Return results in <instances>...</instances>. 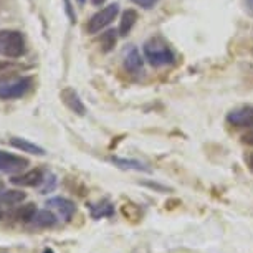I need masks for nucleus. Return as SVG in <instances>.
Returning <instances> with one entry per match:
<instances>
[{
	"label": "nucleus",
	"mask_w": 253,
	"mask_h": 253,
	"mask_svg": "<svg viewBox=\"0 0 253 253\" xmlns=\"http://www.w3.org/2000/svg\"><path fill=\"white\" fill-rule=\"evenodd\" d=\"M76 2H78L80 5H84V2H86V0H76Z\"/></svg>",
	"instance_id": "nucleus-27"
},
{
	"label": "nucleus",
	"mask_w": 253,
	"mask_h": 253,
	"mask_svg": "<svg viewBox=\"0 0 253 253\" xmlns=\"http://www.w3.org/2000/svg\"><path fill=\"white\" fill-rule=\"evenodd\" d=\"M119 13V5L118 3H111V5L101 8L99 12H96L94 15L88 20L86 30L88 33H99L103 28H106Z\"/></svg>",
	"instance_id": "nucleus-4"
},
{
	"label": "nucleus",
	"mask_w": 253,
	"mask_h": 253,
	"mask_svg": "<svg viewBox=\"0 0 253 253\" xmlns=\"http://www.w3.org/2000/svg\"><path fill=\"white\" fill-rule=\"evenodd\" d=\"M111 162L114 166H118L119 169L124 170H137V172H151V167H147L144 162L136 161V159H123V157H113Z\"/></svg>",
	"instance_id": "nucleus-15"
},
{
	"label": "nucleus",
	"mask_w": 253,
	"mask_h": 253,
	"mask_svg": "<svg viewBox=\"0 0 253 253\" xmlns=\"http://www.w3.org/2000/svg\"><path fill=\"white\" fill-rule=\"evenodd\" d=\"M243 159H245V164L250 169V172H253V152H247Z\"/></svg>",
	"instance_id": "nucleus-22"
},
{
	"label": "nucleus",
	"mask_w": 253,
	"mask_h": 253,
	"mask_svg": "<svg viewBox=\"0 0 253 253\" xmlns=\"http://www.w3.org/2000/svg\"><path fill=\"white\" fill-rule=\"evenodd\" d=\"M88 209H89V215L94 220H101V218H109L114 215V205L108 199H101L98 202L88 204Z\"/></svg>",
	"instance_id": "nucleus-10"
},
{
	"label": "nucleus",
	"mask_w": 253,
	"mask_h": 253,
	"mask_svg": "<svg viewBox=\"0 0 253 253\" xmlns=\"http://www.w3.org/2000/svg\"><path fill=\"white\" fill-rule=\"evenodd\" d=\"M56 222H58V218H56V215L51 210L42 209V210H37V213L33 215L30 223L38 228H51L56 225Z\"/></svg>",
	"instance_id": "nucleus-12"
},
{
	"label": "nucleus",
	"mask_w": 253,
	"mask_h": 253,
	"mask_svg": "<svg viewBox=\"0 0 253 253\" xmlns=\"http://www.w3.org/2000/svg\"><path fill=\"white\" fill-rule=\"evenodd\" d=\"M137 22V12L134 8H127V10L123 12L121 20H119V27H118V33L121 37L129 35V32L132 30V27L136 25Z\"/></svg>",
	"instance_id": "nucleus-14"
},
{
	"label": "nucleus",
	"mask_w": 253,
	"mask_h": 253,
	"mask_svg": "<svg viewBox=\"0 0 253 253\" xmlns=\"http://www.w3.org/2000/svg\"><path fill=\"white\" fill-rule=\"evenodd\" d=\"M60 99L71 113L78 114V116H84L86 114V106L81 101L80 94L75 91L73 88H63L60 91Z\"/></svg>",
	"instance_id": "nucleus-9"
},
{
	"label": "nucleus",
	"mask_w": 253,
	"mask_h": 253,
	"mask_svg": "<svg viewBox=\"0 0 253 253\" xmlns=\"http://www.w3.org/2000/svg\"><path fill=\"white\" fill-rule=\"evenodd\" d=\"M46 205H48L50 209L56 210V213L61 217V220L63 222H70L76 213L75 202L70 199H66V197H51V199H48Z\"/></svg>",
	"instance_id": "nucleus-6"
},
{
	"label": "nucleus",
	"mask_w": 253,
	"mask_h": 253,
	"mask_svg": "<svg viewBox=\"0 0 253 253\" xmlns=\"http://www.w3.org/2000/svg\"><path fill=\"white\" fill-rule=\"evenodd\" d=\"M56 187V177L53 174H46V177L43 180L40 187V194H48V192H53Z\"/></svg>",
	"instance_id": "nucleus-19"
},
{
	"label": "nucleus",
	"mask_w": 253,
	"mask_h": 253,
	"mask_svg": "<svg viewBox=\"0 0 253 253\" xmlns=\"http://www.w3.org/2000/svg\"><path fill=\"white\" fill-rule=\"evenodd\" d=\"M28 164H30V162H28V159H25V157L0 149V172L17 174V172H22L23 169H27Z\"/></svg>",
	"instance_id": "nucleus-5"
},
{
	"label": "nucleus",
	"mask_w": 253,
	"mask_h": 253,
	"mask_svg": "<svg viewBox=\"0 0 253 253\" xmlns=\"http://www.w3.org/2000/svg\"><path fill=\"white\" fill-rule=\"evenodd\" d=\"M33 88V76H15L0 81V99H18Z\"/></svg>",
	"instance_id": "nucleus-3"
},
{
	"label": "nucleus",
	"mask_w": 253,
	"mask_h": 253,
	"mask_svg": "<svg viewBox=\"0 0 253 253\" xmlns=\"http://www.w3.org/2000/svg\"><path fill=\"white\" fill-rule=\"evenodd\" d=\"M45 177L46 172L38 167V169H32L22 175H15V177L10 179V182L13 185H18V187H40L43 184Z\"/></svg>",
	"instance_id": "nucleus-7"
},
{
	"label": "nucleus",
	"mask_w": 253,
	"mask_h": 253,
	"mask_svg": "<svg viewBox=\"0 0 253 253\" xmlns=\"http://www.w3.org/2000/svg\"><path fill=\"white\" fill-rule=\"evenodd\" d=\"M118 32L114 30H106L104 33H101L98 38V45H99V50L103 51V53H109L111 50H114V46H116V42H118Z\"/></svg>",
	"instance_id": "nucleus-17"
},
{
	"label": "nucleus",
	"mask_w": 253,
	"mask_h": 253,
	"mask_svg": "<svg viewBox=\"0 0 253 253\" xmlns=\"http://www.w3.org/2000/svg\"><path fill=\"white\" fill-rule=\"evenodd\" d=\"M37 205L35 204H25V205H22V207H18L13 210V213H12V217L15 218L17 222H22V223H30L32 222V218L33 215L37 213Z\"/></svg>",
	"instance_id": "nucleus-16"
},
{
	"label": "nucleus",
	"mask_w": 253,
	"mask_h": 253,
	"mask_svg": "<svg viewBox=\"0 0 253 253\" xmlns=\"http://www.w3.org/2000/svg\"><path fill=\"white\" fill-rule=\"evenodd\" d=\"M43 253H55V252H53V248H45Z\"/></svg>",
	"instance_id": "nucleus-26"
},
{
	"label": "nucleus",
	"mask_w": 253,
	"mask_h": 253,
	"mask_svg": "<svg viewBox=\"0 0 253 253\" xmlns=\"http://www.w3.org/2000/svg\"><path fill=\"white\" fill-rule=\"evenodd\" d=\"M245 5H247V10L248 13L253 17V0H245Z\"/></svg>",
	"instance_id": "nucleus-23"
},
{
	"label": "nucleus",
	"mask_w": 253,
	"mask_h": 253,
	"mask_svg": "<svg viewBox=\"0 0 253 253\" xmlns=\"http://www.w3.org/2000/svg\"><path fill=\"white\" fill-rule=\"evenodd\" d=\"M27 53L25 37L20 30L2 28L0 30V55L5 58L17 60Z\"/></svg>",
	"instance_id": "nucleus-2"
},
{
	"label": "nucleus",
	"mask_w": 253,
	"mask_h": 253,
	"mask_svg": "<svg viewBox=\"0 0 253 253\" xmlns=\"http://www.w3.org/2000/svg\"><path fill=\"white\" fill-rule=\"evenodd\" d=\"M134 5H137V7H141V8H144V10H151L152 7L156 5L159 0H131Z\"/></svg>",
	"instance_id": "nucleus-20"
},
{
	"label": "nucleus",
	"mask_w": 253,
	"mask_h": 253,
	"mask_svg": "<svg viewBox=\"0 0 253 253\" xmlns=\"http://www.w3.org/2000/svg\"><path fill=\"white\" fill-rule=\"evenodd\" d=\"M3 207H5V204H3V200L0 199V218L3 217Z\"/></svg>",
	"instance_id": "nucleus-25"
},
{
	"label": "nucleus",
	"mask_w": 253,
	"mask_h": 253,
	"mask_svg": "<svg viewBox=\"0 0 253 253\" xmlns=\"http://www.w3.org/2000/svg\"><path fill=\"white\" fill-rule=\"evenodd\" d=\"M123 63L126 71H129V73H139V70H142V58H141L139 50L134 48V46L127 48L124 51Z\"/></svg>",
	"instance_id": "nucleus-11"
},
{
	"label": "nucleus",
	"mask_w": 253,
	"mask_h": 253,
	"mask_svg": "<svg viewBox=\"0 0 253 253\" xmlns=\"http://www.w3.org/2000/svg\"><path fill=\"white\" fill-rule=\"evenodd\" d=\"M242 142H243V144L253 146V126L248 127V131L242 136Z\"/></svg>",
	"instance_id": "nucleus-21"
},
{
	"label": "nucleus",
	"mask_w": 253,
	"mask_h": 253,
	"mask_svg": "<svg viewBox=\"0 0 253 253\" xmlns=\"http://www.w3.org/2000/svg\"><path fill=\"white\" fill-rule=\"evenodd\" d=\"M144 56L152 66H166L172 65L175 55L169 43L162 37H152L144 43Z\"/></svg>",
	"instance_id": "nucleus-1"
},
{
	"label": "nucleus",
	"mask_w": 253,
	"mask_h": 253,
	"mask_svg": "<svg viewBox=\"0 0 253 253\" xmlns=\"http://www.w3.org/2000/svg\"><path fill=\"white\" fill-rule=\"evenodd\" d=\"M10 144L18 151L27 152V154H33V156H45L46 154V151L42 146H38L28 139H23V137H12Z\"/></svg>",
	"instance_id": "nucleus-13"
},
{
	"label": "nucleus",
	"mask_w": 253,
	"mask_h": 253,
	"mask_svg": "<svg viewBox=\"0 0 253 253\" xmlns=\"http://www.w3.org/2000/svg\"><path fill=\"white\" fill-rule=\"evenodd\" d=\"M104 2H106V0H91V3H93V5H96V7H101Z\"/></svg>",
	"instance_id": "nucleus-24"
},
{
	"label": "nucleus",
	"mask_w": 253,
	"mask_h": 253,
	"mask_svg": "<svg viewBox=\"0 0 253 253\" xmlns=\"http://www.w3.org/2000/svg\"><path fill=\"white\" fill-rule=\"evenodd\" d=\"M0 199L3 200L5 205H17L27 199V194L22 190H3V192H0Z\"/></svg>",
	"instance_id": "nucleus-18"
},
{
	"label": "nucleus",
	"mask_w": 253,
	"mask_h": 253,
	"mask_svg": "<svg viewBox=\"0 0 253 253\" xmlns=\"http://www.w3.org/2000/svg\"><path fill=\"white\" fill-rule=\"evenodd\" d=\"M227 123L235 127H252L253 126V106H242L232 109L227 114Z\"/></svg>",
	"instance_id": "nucleus-8"
}]
</instances>
